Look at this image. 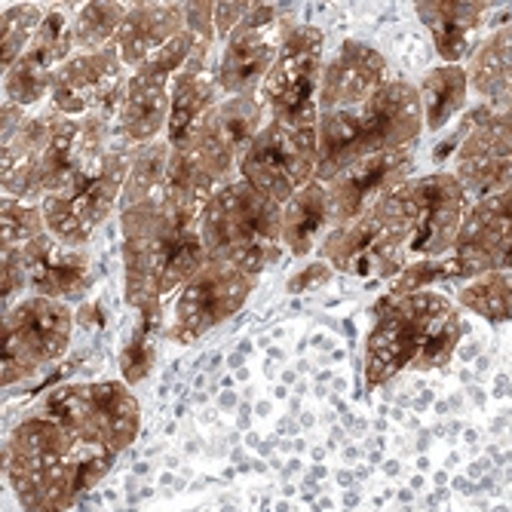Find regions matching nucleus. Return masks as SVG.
Masks as SVG:
<instances>
[{
  "instance_id": "1",
  "label": "nucleus",
  "mask_w": 512,
  "mask_h": 512,
  "mask_svg": "<svg viewBox=\"0 0 512 512\" xmlns=\"http://www.w3.org/2000/svg\"><path fill=\"white\" fill-rule=\"evenodd\" d=\"M117 460L111 448L37 405L7 439L4 470L25 512H68Z\"/></svg>"
},
{
  "instance_id": "2",
  "label": "nucleus",
  "mask_w": 512,
  "mask_h": 512,
  "mask_svg": "<svg viewBox=\"0 0 512 512\" xmlns=\"http://www.w3.org/2000/svg\"><path fill=\"white\" fill-rule=\"evenodd\" d=\"M200 212L160 200L120 209L123 227V267H126V301L135 310L163 307V298L188 283L209 261L200 237Z\"/></svg>"
},
{
  "instance_id": "3",
  "label": "nucleus",
  "mask_w": 512,
  "mask_h": 512,
  "mask_svg": "<svg viewBox=\"0 0 512 512\" xmlns=\"http://www.w3.org/2000/svg\"><path fill=\"white\" fill-rule=\"evenodd\" d=\"M460 338V310L445 295H384L375 304V325L365 341V381L368 387H381L405 368H442L454 356Z\"/></svg>"
},
{
  "instance_id": "4",
  "label": "nucleus",
  "mask_w": 512,
  "mask_h": 512,
  "mask_svg": "<svg viewBox=\"0 0 512 512\" xmlns=\"http://www.w3.org/2000/svg\"><path fill=\"white\" fill-rule=\"evenodd\" d=\"M424 129L421 89L408 80H393L362 108L322 111L316 181L329 184L359 160L414 148Z\"/></svg>"
},
{
  "instance_id": "5",
  "label": "nucleus",
  "mask_w": 512,
  "mask_h": 512,
  "mask_svg": "<svg viewBox=\"0 0 512 512\" xmlns=\"http://www.w3.org/2000/svg\"><path fill=\"white\" fill-rule=\"evenodd\" d=\"M200 237L209 261L261 276L283 246V206L234 178L203 206Z\"/></svg>"
},
{
  "instance_id": "6",
  "label": "nucleus",
  "mask_w": 512,
  "mask_h": 512,
  "mask_svg": "<svg viewBox=\"0 0 512 512\" xmlns=\"http://www.w3.org/2000/svg\"><path fill=\"white\" fill-rule=\"evenodd\" d=\"M325 37L313 25H289L279 56L258 89L267 117L319 148V89Z\"/></svg>"
},
{
  "instance_id": "7",
  "label": "nucleus",
  "mask_w": 512,
  "mask_h": 512,
  "mask_svg": "<svg viewBox=\"0 0 512 512\" xmlns=\"http://www.w3.org/2000/svg\"><path fill=\"white\" fill-rule=\"evenodd\" d=\"M129 166H132V145H126L120 135H114L111 148L99 157L96 166H89L65 191L40 203L46 218V234H53L65 246L83 249V243L96 234V227L123 200Z\"/></svg>"
},
{
  "instance_id": "8",
  "label": "nucleus",
  "mask_w": 512,
  "mask_h": 512,
  "mask_svg": "<svg viewBox=\"0 0 512 512\" xmlns=\"http://www.w3.org/2000/svg\"><path fill=\"white\" fill-rule=\"evenodd\" d=\"M393 203L408 237V261H439L451 255L470 209L467 191L451 172L408 178L393 191Z\"/></svg>"
},
{
  "instance_id": "9",
  "label": "nucleus",
  "mask_w": 512,
  "mask_h": 512,
  "mask_svg": "<svg viewBox=\"0 0 512 512\" xmlns=\"http://www.w3.org/2000/svg\"><path fill=\"white\" fill-rule=\"evenodd\" d=\"M322 261L335 270L371 279H396L408 261V237L393 203V194L384 197L375 209H368L350 224L332 227L322 240Z\"/></svg>"
},
{
  "instance_id": "10",
  "label": "nucleus",
  "mask_w": 512,
  "mask_h": 512,
  "mask_svg": "<svg viewBox=\"0 0 512 512\" xmlns=\"http://www.w3.org/2000/svg\"><path fill=\"white\" fill-rule=\"evenodd\" d=\"M74 329V313L65 301L53 298H22L4 310V362H0V381L13 387L43 365H50L68 350Z\"/></svg>"
},
{
  "instance_id": "11",
  "label": "nucleus",
  "mask_w": 512,
  "mask_h": 512,
  "mask_svg": "<svg viewBox=\"0 0 512 512\" xmlns=\"http://www.w3.org/2000/svg\"><path fill=\"white\" fill-rule=\"evenodd\" d=\"M451 175L470 203L512 191V111L476 102L460 123Z\"/></svg>"
},
{
  "instance_id": "12",
  "label": "nucleus",
  "mask_w": 512,
  "mask_h": 512,
  "mask_svg": "<svg viewBox=\"0 0 512 512\" xmlns=\"http://www.w3.org/2000/svg\"><path fill=\"white\" fill-rule=\"evenodd\" d=\"M40 405L102 442L114 454L135 442L138 424H142V411H138V402L126 381L59 387L50 396H43Z\"/></svg>"
},
{
  "instance_id": "13",
  "label": "nucleus",
  "mask_w": 512,
  "mask_h": 512,
  "mask_svg": "<svg viewBox=\"0 0 512 512\" xmlns=\"http://www.w3.org/2000/svg\"><path fill=\"white\" fill-rule=\"evenodd\" d=\"M316 163L319 148L307 145L283 123L267 120V126L240 157L237 172L258 194H264L276 206H286L301 188L316 181Z\"/></svg>"
},
{
  "instance_id": "14",
  "label": "nucleus",
  "mask_w": 512,
  "mask_h": 512,
  "mask_svg": "<svg viewBox=\"0 0 512 512\" xmlns=\"http://www.w3.org/2000/svg\"><path fill=\"white\" fill-rule=\"evenodd\" d=\"M252 289L255 276L221 261H206L175 295L169 338L178 344L200 341L215 325L234 316L249 301Z\"/></svg>"
},
{
  "instance_id": "15",
  "label": "nucleus",
  "mask_w": 512,
  "mask_h": 512,
  "mask_svg": "<svg viewBox=\"0 0 512 512\" xmlns=\"http://www.w3.org/2000/svg\"><path fill=\"white\" fill-rule=\"evenodd\" d=\"M129 74L132 71L123 65L114 43L96 53H74L53 74V92L46 108H53L62 117L102 114L117 120Z\"/></svg>"
},
{
  "instance_id": "16",
  "label": "nucleus",
  "mask_w": 512,
  "mask_h": 512,
  "mask_svg": "<svg viewBox=\"0 0 512 512\" xmlns=\"http://www.w3.org/2000/svg\"><path fill=\"white\" fill-rule=\"evenodd\" d=\"M240 166V151L224 138V132L206 117L197 132L172 148L166 172V197L184 206L203 209L224 184H230Z\"/></svg>"
},
{
  "instance_id": "17",
  "label": "nucleus",
  "mask_w": 512,
  "mask_h": 512,
  "mask_svg": "<svg viewBox=\"0 0 512 512\" xmlns=\"http://www.w3.org/2000/svg\"><path fill=\"white\" fill-rule=\"evenodd\" d=\"M445 264L454 283H470L485 273H512V191L470 203Z\"/></svg>"
},
{
  "instance_id": "18",
  "label": "nucleus",
  "mask_w": 512,
  "mask_h": 512,
  "mask_svg": "<svg viewBox=\"0 0 512 512\" xmlns=\"http://www.w3.org/2000/svg\"><path fill=\"white\" fill-rule=\"evenodd\" d=\"M289 25L292 22L279 16V10L273 4L249 7L243 25L230 34V40L224 43V53H221L218 86L224 92V99L258 96L261 83L267 80V74L279 56V46H283Z\"/></svg>"
},
{
  "instance_id": "19",
  "label": "nucleus",
  "mask_w": 512,
  "mask_h": 512,
  "mask_svg": "<svg viewBox=\"0 0 512 512\" xmlns=\"http://www.w3.org/2000/svg\"><path fill=\"white\" fill-rule=\"evenodd\" d=\"M71 56H74V34L68 25V13L46 10L43 25L31 40V46L10 71H4V102L31 114L43 102L50 105L53 74Z\"/></svg>"
},
{
  "instance_id": "20",
  "label": "nucleus",
  "mask_w": 512,
  "mask_h": 512,
  "mask_svg": "<svg viewBox=\"0 0 512 512\" xmlns=\"http://www.w3.org/2000/svg\"><path fill=\"white\" fill-rule=\"evenodd\" d=\"M411 169H414V148L378 154L347 166L341 175H335L325 184L329 209H332V227L350 224L368 209H375L384 197L402 188L411 178Z\"/></svg>"
},
{
  "instance_id": "21",
  "label": "nucleus",
  "mask_w": 512,
  "mask_h": 512,
  "mask_svg": "<svg viewBox=\"0 0 512 512\" xmlns=\"http://www.w3.org/2000/svg\"><path fill=\"white\" fill-rule=\"evenodd\" d=\"M390 83H393L390 65L381 50L362 40H344L338 46V53L322 68L319 114L362 108Z\"/></svg>"
},
{
  "instance_id": "22",
  "label": "nucleus",
  "mask_w": 512,
  "mask_h": 512,
  "mask_svg": "<svg viewBox=\"0 0 512 512\" xmlns=\"http://www.w3.org/2000/svg\"><path fill=\"white\" fill-rule=\"evenodd\" d=\"M59 114L53 108H43L37 114H28L25 123L4 138V163H0V184H4V197L40 206V163L50 145V135L56 129Z\"/></svg>"
},
{
  "instance_id": "23",
  "label": "nucleus",
  "mask_w": 512,
  "mask_h": 512,
  "mask_svg": "<svg viewBox=\"0 0 512 512\" xmlns=\"http://www.w3.org/2000/svg\"><path fill=\"white\" fill-rule=\"evenodd\" d=\"M28 289L37 298L77 301L89 286V255L83 249L59 243L53 234H43L19 249Z\"/></svg>"
},
{
  "instance_id": "24",
  "label": "nucleus",
  "mask_w": 512,
  "mask_h": 512,
  "mask_svg": "<svg viewBox=\"0 0 512 512\" xmlns=\"http://www.w3.org/2000/svg\"><path fill=\"white\" fill-rule=\"evenodd\" d=\"M172 80L175 77H163L151 68H135L129 74L114 120V132L126 145L142 148L166 132L172 114Z\"/></svg>"
},
{
  "instance_id": "25",
  "label": "nucleus",
  "mask_w": 512,
  "mask_h": 512,
  "mask_svg": "<svg viewBox=\"0 0 512 512\" xmlns=\"http://www.w3.org/2000/svg\"><path fill=\"white\" fill-rule=\"evenodd\" d=\"M209 50H212L209 40H197L188 65L172 80V114L166 126V142L172 148L188 142L197 132V126L218 105L221 86H218V74L209 71Z\"/></svg>"
},
{
  "instance_id": "26",
  "label": "nucleus",
  "mask_w": 512,
  "mask_h": 512,
  "mask_svg": "<svg viewBox=\"0 0 512 512\" xmlns=\"http://www.w3.org/2000/svg\"><path fill=\"white\" fill-rule=\"evenodd\" d=\"M417 19H421L436 43V53L442 65H467V59L479 46V28L491 10V4H454V0H424L414 4Z\"/></svg>"
},
{
  "instance_id": "27",
  "label": "nucleus",
  "mask_w": 512,
  "mask_h": 512,
  "mask_svg": "<svg viewBox=\"0 0 512 512\" xmlns=\"http://www.w3.org/2000/svg\"><path fill=\"white\" fill-rule=\"evenodd\" d=\"M181 31H184L181 4H135L129 7V16L114 40V50L120 53L123 65L135 71Z\"/></svg>"
},
{
  "instance_id": "28",
  "label": "nucleus",
  "mask_w": 512,
  "mask_h": 512,
  "mask_svg": "<svg viewBox=\"0 0 512 512\" xmlns=\"http://www.w3.org/2000/svg\"><path fill=\"white\" fill-rule=\"evenodd\" d=\"M470 89L485 105L506 108L512 99V28H497L479 40L476 53L467 59Z\"/></svg>"
},
{
  "instance_id": "29",
  "label": "nucleus",
  "mask_w": 512,
  "mask_h": 512,
  "mask_svg": "<svg viewBox=\"0 0 512 512\" xmlns=\"http://www.w3.org/2000/svg\"><path fill=\"white\" fill-rule=\"evenodd\" d=\"M332 230V209H329V191L322 181H310L301 188L286 206H283V246L292 255L313 252L316 240Z\"/></svg>"
},
{
  "instance_id": "30",
  "label": "nucleus",
  "mask_w": 512,
  "mask_h": 512,
  "mask_svg": "<svg viewBox=\"0 0 512 512\" xmlns=\"http://www.w3.org/2000/svg\"><path fill=\"white\" fill-rule=\"evenodd\" d=\"M424 123L430 132H442L451 120L470 111V74L467 65H439L421 80Z\"/></svg>"
},
{
  "instance_id": "31",
  "label": "nucleus",
  "mask_w": 512,
  "mask_h": 512,
  "mask_svg": "<svg viewBox=\"0 0 512 512\" xmlns=\"http://www.w3.org/2000/svg\"><path fill=\"white\" fill-rule=\"evenodd\" d=\"M169 154H172V145L163 142V138H157L151 145H142V148H132V166H129L120 209L142 206V203L160 200L166 194Z\"/></svg>"
},
{
  "instance_id": "32",
  "label": "nucleus",
  "mask_w": 512,
  "mask_h": 512,
  "mask_svg": "<svg viewBox=\"0 0 512 512\" xmlns=\"http://www.w3.org/2000/svg\"><path fill=\"white\" fill-rule=\"evenodd\" d=\"M457 304L494 325L512 322V273H485L470 279L460 286Z\"/></svg>"
},
{
  "instance_id": "33",
  "label": "nucleus",
  "mask_w": 512,
  "mask_h": 512,
  "mask_svg": "<svg viewBox=\"0 0 512 512\" xmlns=\"http://www.w3.org/2000/svg\"><path fill=\"white\" fill-rule=\"evenodd\" d=\"M129 16L126 4H83L74 16V53H96L111 46Z\"/></svg>"
},
{
  "instance_id": "34",
  "label": "nucleus",
  "mask_w": 512,
  "mask_h": 512,
  "mask_svg": "<svg viewBox=\"0 0 512 512\" xmlns=\"http://www.w3.org/2000/svg\"><path fill=\"white\" fill-rule=\"evenodd\" d=\"M157 329H160V307L138 310V322H135V329H132L123 353H120V371H123V381L129 387L145 381V375L157 359V350H154Z\"/></svg>"
},
{
  "instance_id": "35",
  "label": "nucleus",
  "mask_w": 512,
  "mask_h": 512,
  "mask_svg": "<svg viewBox=\"0 0 512 512\" xmlns=\"http://www.w3.org/2000/svg\"><path fill=\"white\" fill-rule=\"evenodd\" d=\"M43 16L46 10L34 4H16L4 10V16H0V68L10 71L22 59L43 25Z\"/></svg>"
},
{
  "instance_id": "36",
  "label": "nucleus",
  "mask_w": 512,
  "mask_h": 512,
  "mask_svg": "<svg viewBox=\"0 0 512 512\" xmlns=\"http://www.w3.org/2000/svg\"><path fill=\"white\" fill-rule=\"evenodd\" d=\"M0 227H4V249H22L31 240L46 234V218L40 206H28V203L4 197Z\"/></svg>"
},
{
  "instance_id": "37",
  "label": "nucleus",
  "mask_w": 512,
  "mask_h": 512,
  "mask_svg": "<svg viewBox=\"0 0 512 512\" xmlns=\"http://www.w3.org/2000/svg\"><path fill=\"white\" fill-rule=\"evenodd\" d=\"M439 279H448V264H445V258H439V261H411V264L393 279L390 295L430 292V286L439 283Z\"/></svg>"
},
{
  "instance_id": "38",
  "label": "nucleus",
  "mask_w": 512,
  "mask_h": 512,
  "mask_svg": "<svg viewBox=\"0 0 512 512\" xmlns=\"http://www.w3.org/2000/svg\"><path fill=\"white\" fill-rule=\"evenodd\" d=\"M184 10V28L197 40H215V4H181Z\"/></svg>"
},
{
  "instance_id": "39",
  "label": "nucleus",
  "mask_w": 512,
  "mask_h": 512,
  "mask_svg": "<svg viewBox=\"0 0 512 512\" xmlns=\"http://www.w3.org/2000/svg\"><path fill=\"white\" fill-rule=\"evenodd\" d=\"M335 276V267L329 261H316V264H307L304 270H298L292 279H289V292L298 295V292H313V289H322L329 286Z\"/></svg>"
},
{
  "instance_id": "40",
  "label": "nucleus",
  "mask_w": 512,
  "mask_h": 512,
  "mask_svg": "<svg viewBox=\"0 0 512 512\" xmlns=\"http://www.w3.org/2000/svg\"><path fill=\"white\" fill-rule=\"evenodd\" d=\"M249 7L252 4H215V34L224 37V43L230 40V34L243 25Z\"/></svg>"
},
{
  "instance_id": "41",
  "label": "nucleus",
  "mask_w": 512,
  "mask_h": 512,
  "mask_svg": "<svg viewBox=\"0 0 512 512\" xmlns=\"http://www.w3.org/2000/svg\"><path fill=\"white\" fill-rule=\"evenodd\" d=\"M503 111H512V99H509V105H506V108H503Z\"/></svg>"
}]
</instances>
